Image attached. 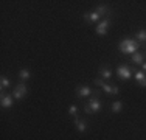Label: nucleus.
Instances as JSON below:
<instances>
[{
	"instance_id": "7ed1b4c3",
	"label": "nucleus",
	"mask_w": 146,
	"mask_h": 140,
	"mask_svg": "<svg viewBox=\"0 0 146 140\" xmlns=\"http://www.w3.org/2000/svg\"><path fill=\"white\" fill-rule=\"evenodd\" d=\"M117 76L120 79H123V81H127V79L132 78V70L126 64H120L117 67Z\"/></svg>"
},
{
	"instance_id": "20e7f679",
	"label": "nucleus",
	"mask_w": 146,
	"mask_h": 140,
	"mask_svg": "<svg viewBox=\"0 0 146 140\" xmlns=\"http://www.w3.org/2000/svg\"><path fill=\"white\" fill-rule=\"evenodd\" d=\"M27 92H28V87H27L23 83H20V84H17V86L14 87V90H13V97H14L16 100H22V98L27 95Z\"/></svg>"
},
{
	"instance_id": "6e6552de",
	"label": "nucleus",
	"mask_w": 146,
	"mask_h": 140,
	"mask_svg": "<svg viewBox=\"0 0 146 140\" xmlns=\"http://www.w3.org/2000/svg\"><path fill=\"white\" fill-rule=\"evenodd\" d=\"M103 90L106 93H109V95H118L120 93V89H118V86H115V84H104Z\"/></svg>"
},
{
	"instance_id": "2eb2a0df",
	"label": "nucleus",
	"mask_w": 146,
	"mask_h": 140,
	"mask_svg": "<svg viewBox=\"0 0 146 140\" xmlns=\"http://www.w3.org/2000/svg\"><path fill=\"white\" fill-rule=\"evenodd\" d=\"M9 86H11V79L6 78L5 75H2V78H0V89L5 90L6 87H9Z\"/></svg>"
},
{
	"instance_id": "ddd939ff",
	"label": "nucleus",
	"mask_w": 146,
	"mask_h": 140,
	"mask_svg": "<svg viewBox=\"0 0 146 140\" xmlns=\"http://www.w3.org/2000/svg\"><path fill=\"white\" fill-rule=\"evenodd\" d=\"M132 62H134V64H137V65H141L145 62L143 53H134V55H132Z\"/></svg>"
},
{
	"instance_id": "6ab92c4d",
	"label": "nucleus",
	"mask_w": 146,
	"mask_h": 140,
	"mask_svg": "<svg viewBox=\"0 0 146 140\" xmlns=\"http://www.w3.org/2000/svg\"><path fill=\"white\" fill-rule=\"evenodd\" d=\"M68 114H70L73 118H76V117H78V107H76L75 104H73V106H70V107H68Z\"/></svg>"
},
{
	"instance_id": "9b49d317",
	"label": "nucleus",
	"mask_w": 146,
	"mask_h": 140,
	"mask_svg": "<svg viewBox=\"0 0 146 140\" xmlns=\"http://www.w3.org/2000/svg\"><path fill=\"white\" fill-rule=\"evenodd\" d=\"M134 76H135L137 83L140 84L141 87H146V73H143V72H135Z\"/></svg>"
},
{
	"instance_id": "f3484780",
	"label": "nucleus",
	"mask_w": 146,
	"mask_h": 140,
	"mask_svg": "<svg viewBox=\"0 0 146 140\" xmlns=\"http://www.w3.org/2000/svg\"><path fill=\"white\" fill-rule=\"evenodd\" d=\"M121 109H123V103L121 101H113L112 103V112H121Z\"/></svg>"
},
{
	"instance_id": "39448f33",
	"label": "nucleus",
	"mask_w": 146,
	"mask_h": 140,
	"mask_svg": "<svg viewBox=\"0 0 146 140\" xmlns=\"http://www.w3.org/2000/svg\"><path fill=\"white\" fill-rule=\"evenodd\" d=\"M109 27H110V20L109 19H104L103 22H100L98 25H96V28H95L96 34H98V36H104V34L109 31Z\"/></svg>"
},
{
	"instance_id": "f257e3e1",
	"label": "nucleus",
	"mask_w": 146,
	"mask_h": 140,
	"mask_svg": "<svg viewBox=\"0 0 146 140\" xmlns=\"http://www.w3.org/2000/svg\"><path fill=\"white\" fill-rule=\"evenodd\" d=\"M101 111V101H100V90H93V97L89 100V103L84 106L86 114H96Z\"/></svg>"
},
{
	"instance_id": "dca6fc26",
	"label": "nucleus",
	"mask_w": 146,
	"mask_h": 140,
	"mask_svg": "<svg viewBox=\"0 0 146 140\" xmlns=\"http://www.w3.org/2000/svg\"><path fill=\"white\" fill-rule=\"evenodd\" d=\"M95 11L98 13L100 16H107V14H109V8H107L106 5H100V6H96Z\"/></svg>"
},
{
	"instance_id": "0eeeda50",
	"label": "nucleus",
	"mask_w": 146,
	"mask_h": 140,
	"mask_svg": "<svg viewBox=\"0 0 146 140\" xmlns=\"http://www.w3.org/2000/svg\"><path fill=\"white\" fill-rule=\"evenodd\" d=\"M82 17H84V20H87V22H98L100 19H101V16H100L96 11H92V13H84L82 14Z\"/></svg>"
},
{
	"instance_id": "423d86ee",
	"label": "nucleus",
	"mask_w": 146,
	"mask_h": 140,
	"mask_svg": "<svg viewBox=\"0 0 146 140\" xmlns=\"http://www.w3.org/2000/svg\"><path fill=\"white\" fill-rule=\"evenodd\" d=\"M92 93H93V90L90 89L89 86H79L78 89H76V95H78L79 98L89 97V95H92Z\"/></svg>"
},
{
	"instance_id": "f03ea898",
	"label": "nucleus",
	"mask_w": 146,
	"mask_h": 140,
	"mask_svg": "<svg viewBox=\"0 0 146 140\" xmlns=\"http://www.w3.org/2000/svg\"><path fill=\"white\" fill-rule=\"evenodd\" d=\"M138 42L131 39V37H124L123 41L120 42V45H118V48H120L121 53H137L138 50Z\"/></svg>"
},
{
	"instance_id": "aec40b11",
	"label": "nucleus",
	"mask_w": 146,
	"mask_h": 140,
	"mask_svg": "<svg viewBox=\"0 0 146 140\" xmlns=\"http://www.w3.org/2000/svg\"><path fill=\"white\" fill-rule=\"evenodd\" d=\"M104 84H106V81H104L103 78H96V79H95V86H96V87H101V89H103Z\"/></svg>"
},
{
	"instance_id": "4468645a",
	"label": "nucleus",
	"mask_w": 146,
	"mask_h": 140,
	"mask_svg": "<svg viewBox=\"0 0 146 140\" xmlns=\"http://www.w3.org/2000/svg\"><path fill=\"white\" fill-rule=\"evenodd\" d=\"M135 41L140 44V42H146V30H138L135 33Z\"/></svg>"
},
{
	"instance_id": "1a4fd4ad",
	"label": "nucleus",
	"mask_w": 146,
	"mask_h": 140,
	"mask_svg": "<svg viewBox=\"0 0 146 140\" xmlns=\"http://www.w3.org/2000/svg\"><path fill=\"white\" fill-rule=\"evenodd\" d=\"M100 76H101L104 81H107V79L112 78V72H110L109 67H106V65H101V67H100Z\"/></svg>"
},
{
	"instance_id": "f8f14e48",
	"label": "nucleus",
	"mask_w": 146,
	"mask_h": 140,
	"mask_svg": "<svg viewBox=\"0 0 146 140\" xmlns=\"http://www.w3.org/2000/svg\"><path fill=\"white\" fill-rule=\"evenodd\" d=\"M75 126H76V129H78L79 132L87 131V121H84V120H78V118H75Z\"/></svg>"
},
{
	"instance_id": "9d476101",
	"label": "nucleus",
	"mask_w": 146,
	"mask_h": 140,
	"mask_svg": "<svg viewBox=\"0 0 146 140\" xmlns=\"http://www.w3.org/2000/svg\"><path fill=\"white\" fill-rule=\"evenodd\" d=\"M13 98L14 97H11V95H6V93H2V107H11L13 106V103H14V101H13Z\"/></svg>"
},
{
	"instance_id": "412c9836",
	"label": "nucleus",
	"mask_w": 146,
	"mask_h": 140,
	"mask_svg": "<svg viewBox=\"0 0 146 140\" xmlns=\"http://www.w3.org/2000/svg\"><path fill=\"white\" fill-rule=\"evenodd\" d=\"M141 67H143V70H146V61L143 62V64H141Z\"/></svg>"
},
{
	"instance_id": "a211bd4d",
	"label": "nucleus",
	"mask_w": 146,
	"mask_h": 140,
	"mask_svg": "<svg viewBox=\"0 0 146 140\" xmlns=\"http://www.w3.org/2000/svg\"><path fill=\"white\" fill-rule=\"evenodd\" d=\"M19 76H20V79H22V81H27V79H30V72L27 69H22L19 72Z\"/></svg>"
}]
</instances>
